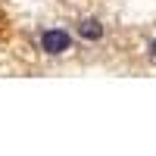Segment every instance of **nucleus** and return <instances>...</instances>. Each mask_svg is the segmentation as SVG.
I'll return each instance as SVG.
<instances>
[{
	"label": "nucleus",
	"instance_id": "nucleus-1",
	"mask_svg": "<svg viewBox=\"0 0 156 156\" xmlns=\"http://www.w3.org/2000/svg\"><path fill=\"white\" fill-rule=\"evenodd\" d=\"M72 47V37L69 31H62V28H47L41 34V50L50 56H59V53H66V50Z\"/></svg>",
	"mask_w": 156,
	"mask_h": 156
},
{
	"label": "nucleus",
	"instance_id": "nucleus-2",
	"mask_svg": "<svg viewBox=\"0 0 156 156\" xmlns=\"http://www.w3.org/2000/svg\"><path fill=\"white\" fill-rule=\"evenodd\" d=\"M78 34H81L84 41H100V37H103L100 19H81V22H78Z\"/></svg>",
	"mask_w": 156,
	"mask_h": 156
},
{
	"label": "nucleus",
	"instance_id": "nucleus-3",
	"mask_svg": "<svg viewBox=\"0 0 156 156\" xmlns=\"http://www.w3.org/2000/svg\"><path fill=\"white\" fill-rule=\"evenodd\" d=\"M150 56L156 59V41H150Z\"/></svg>",
	"mask_w": 156,
	"mask_h": 156
}]
</instances>
